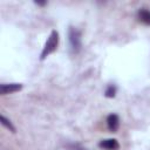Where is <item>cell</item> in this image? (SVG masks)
Segmentation results:
<instances>
[{
    "mask_svg": "<svg viewBox=\"0 0 150 150\" xmlns=\"http://www.w3.org/2000/svg\"><path fill=\"white\" fill-rule=\"evenodd\" d=\"M57 45H59V33L54 29V30L50 32V34H49L46 43H45V47H43V49L41 52L40 59L45 60L49 54L54 53L56 50V48H57Z\"/></svg>",
    "mask_w": 150,
    "mask_h": 150,
    "instance_id": "6da1fadb",
    "label": "cell"
},
{
    "mask_svg": "<svg viewBox=\"0 0 150 150\" xmlns=\"http://www.w3.org/2000/svg\"><path fill=\"white\" fill-rule=\"evenodd\" d=\"M68 36H69V45H70V50L71 53L76 54L80 52L81 49V33L77 28L70 27L69 32H68Z\"/></svg>",
    "mask_w": 150,
    "mask_h": 150,
    "instance_id": "7a4b0ae2",
    "label": "cell"
},
{
    "mask_svg": "<svg viewBox=\"0 0 150 150\" xmlns=\"http://www.w3.org/2000/svg\"><path fill=\"white\" fill-rule=\"evenodd\" d=\"M21 88H22V84H20V83H2L0 87V91L2 95H6V94H12V93L19 91V90H21Z\"/></svg>",
    "mask_w": 150,
    "mask_h": 150,
    "instance_id": "3957f363",
    "label": "cell"
},
{
    "mask_svg": "<svg viewBox=\"0 0 150 150\" xmlns=\"http://www.w3.org/2000/svg\"><path fill=\"white\" fill-rule=\"evenodd\" d=\"M100 148H103L105 150H117L120 148L118 142L115 138H108V139H103L98 143Z\"/></svg>",
    "mask_w": 150,
    "mask_h": 150,
    "instance_id": "277c9868",
    "label": "cell"
},
{
    "mask_svg": "<svg viewBox=\"0 0 150 150\" xmlns=\"http://www.w3.org/2000/svg\"><path fill=\"white\" fill-rule=\"evenodd\" d=\"M118 125H120V120H118V116L116 114H110L108 117H107V127L110 131L115 132L117 129H118Z\"/></svg>",
    "mask_w": 150,
    "mask_h": 150,
    "instance_id": "5b68a950",
    "label": "cell"
},
{
    "mask_svg": "<svg viewBox=\"0 0 150 150\" xmlns=\"http://www.w3.org/2000/svg\"><path fill=\"white\" fill-rule=\"evenodd\" d=\"M137 18L142 23L150 26V11H148L146 8H141L137 13Z\"/></svg>",
    "mask_w": 150,
    "mask_h": 150,
    "instance_id": "8992f818",
    "label": "cell"
},
{
    "mask_svg": "<svg viewBox=\"0 0 150 150\" xmlns=\"http://www.w3.org/2000/svg\"><path fill=\"white\" fill-rule=\"evenodd\" d=\"M1 123H2V125H5V127H6L7 129H9L11 131H13V132L15 131V128L12 125V123H11V122H9V121H8L4 115H1Z\"/></svg>",
    "mask_w": 150,
    "mask_h": 150,
    "instance_id": "52a82bcc",
    "label": "cell"
},
{
    "mask_svg": "<svg viewBox=\"0 0 150 150\" xmlns=\"http://www.w3.org/2000/svg\"><path fill=\"white\" fill-rule=\"evenodd\" d=\"M115 93H116V87L110 84L108 86V88L105 89V96L107 97H114L115 96Z\"/></svg>",
    "mask_w": 150,
    "mask_h": 150,
    "instance_id": "ba28073f",
    "label": "cell"
},
{
    "mask_svg": "<svg viewBox=\"0 0 150 150\" xmlns=\"http://www.w3.org/2000/svg\"><path fill=\"white\" fill-rule=\"evenodd\" d=\"M68 149H69V150H87V149L80 146L79 144H69V145H68Z\"/></svg>",
    "mask_w": 150,
    "mask_h": 150,
    "instance_id": "9c48e42d",
    "label": "cell"
}]
</instances>
